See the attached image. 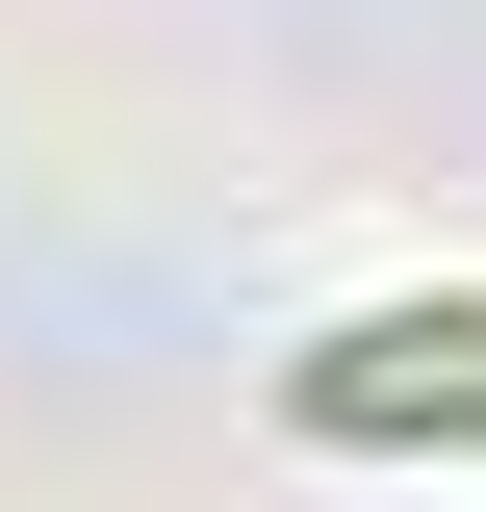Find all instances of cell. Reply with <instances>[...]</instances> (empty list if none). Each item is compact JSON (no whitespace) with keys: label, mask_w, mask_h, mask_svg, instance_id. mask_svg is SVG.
<instances>
[{"label":"cell","mask_w":486,"mask_h":512,"mask_svg":"<svg viewBox=\"0 0 486 512\" xmlns=\"http://www.w3.org/2000/svg\"><path fill=\"white\" fill-rule=\"evenodd\" d=\"M486 436V308H384V333H333L307 359V436Z\"/></svg>","instance_id":"1"}]
</instances>
